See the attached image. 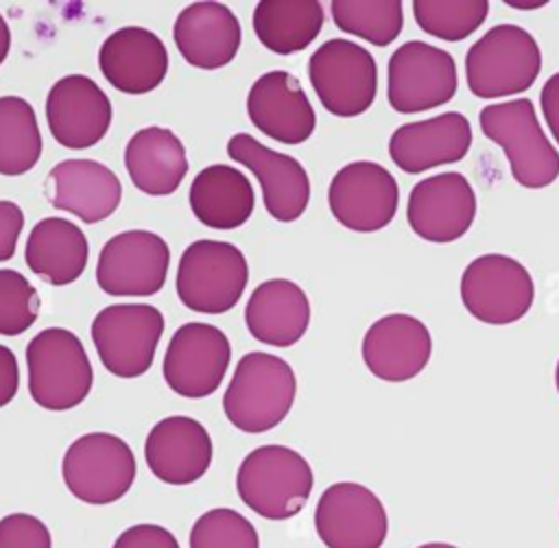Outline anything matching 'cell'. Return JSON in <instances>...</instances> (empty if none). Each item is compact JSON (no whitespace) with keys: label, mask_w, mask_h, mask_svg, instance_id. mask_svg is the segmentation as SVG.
Here are the masks:
<instances>
[{"label":"cell","mask_w":559,"mask_h":548,"mask_svg":"<svg viewBox=\"0 0 559 548\" xmlns=\"http://www.w3.org/2000/svg\"><path fill=\"white\" fill-rule=\"evenodd\" d=\"M328 205L332 216L352 231L384 229L397 212L400 188L395 177L378 162L356 159L345 164L330 181Z\"/></svg>","instance_id":"obj_13"},{"label":"cell","mask_w":559,"mask_h":548,"mask_svg":"<svg viewBox=\"0 0 559 548\" xmlns=\"http://www.w3.org/2000/svg\"><path fill=\"white\" fill-rule=\"evenodd\" d=\"M323 22V4L314 0H262L251 20L260 44L275 55H293L310 46Z\"/></svg>","instance_id":"obj_30"},{"label":"cell","mask_w":559,"mask_h":548,"mask_svg":"<svg viewBox=\"0 0 559 548\" xmlns=\"http://www.w3.org/2000/svg\"><path fill=\"white\" fill-rule=\"evenodd\" d=\"M214 445L205 426L186 415L159 419L146 434L144 461L166 485H192L212 465Z\"/></svg>","instance_id":"obj_21"},{"label":"cell","mask_w":559,"mask_h":548,"mask_svg":"<svg viewBox=\"0 0 559 548\" xmlns=\"http://www.w3.org/2000/svg\"><path fill=\"white\" fill-rule=\"evenodd\" d=\"M190 548H260L255 526L236 509L201 513L190 528Z\"/></svg>","instance_id":"obj_34"},{"label":"cell","mask_w":559,"mask_h":548,"mask_svg":"<svg viewBox=\"0 0 559 548\" xmlns=\"http://www.w3.org/2000/svg\"><path fill=\"white\" fill-rule=\"evenodd\" d=\"M98 68L116 90L124 94H146L164 81L168 72V50L153 31L144 26H122L103 41Z\"/></svg>","instance_id":"obj_24"},{"label":"cell","mask_w":559,"mask_h":548,"mask_svg":"<svg viewBox=\"0 0 559 548\" xmlns=\"http://www.w3.org/2000/svg\"><path fill=\"white\" fill-rule=\"evenodd\" d=\"M247 279L249 266L238 247L203 238L183 249L175 286L186 308L201 314H223L238 303Z\"/></svg>","instance_id":"obj_6"},{"label":"cell","mask_w":559,"mask_h":548,"mask_svg":"<svg viewBox=\"0 0 559 548\" xmlns=\"http://www.w3.org/2000/svg\"><path fill=\"white\" fill-rule=\"evenodd\" d=\"M417 548H456L454 544H445V541H428V544H421Z\"/></svg>","instance_id":"obj_43"},{"label":"cell","mask_w":559,"mask_h":548,"mask_svg":"<svg viewBox=\"0 0 559 548\" xmlns=\"http://www.w3.org/2000/svg\"><path fill=\"white\" fill-rule=\"evenodd\" d=\"M314 531L325 548H382L389 517L382 500L365 485H330L314 507Z\"/></svg>","instance_id":"obj_15"},{"label":"cell","mask_w":559,"mask_h":548,"mask_svg":"<svg viewBox=\"0 0 559 548\" xmlns=\"http://www.w3.org/2000/svg\"><path fill=\"white\" fill-rule=\"evenodd\" d=\"M229 360L231 345L223 330L210 323L190 321L173 334L162 373L177 395L199 400L212 395L221 386Z\"/></svg>","instance_id":"obj_16"},{"label":"cell","mask_w":559,"mask_h":548,"mask_svg":"<svg viewBox=\"0 0 559 548\" xmlns=\"http://www.w3.org/2000/svg\"><path fill=\"white\" fill-rule=\"evenodd\" d=\"M249 334L271 347H290L310 325V301L290 279H266L253 288L245 306Z\"/></svg>","instance_id":"obj_26"},{"label":"cell","mask_w":559,"mask_h":548,"mask_svg":"<svg viewBox=\"0 0 559 548\" xmlns=\"http://www.w3.org/2000/svg\"><path fill=\"white\" fill-rule=\"evenodd\" d=\"M476 192L463 172L445 170L419 179L406 201V221L426 242L448 245L463 238L476 221Z\"/></svg>","instance_id":"obj_14"},{"label":"cell","mask_w":559,"mask_h":548,"mask_svg":"<svg viewBox=\"0 0 559 548\" xmlns=\"http://www.w3.org/2000/svg\"><path fill=\"white\" fill-rule=\"evenodd\" d=\"M111 548H179V541L166 526L135 524L124 528Z\"/></svg>","instance_id":"obj_37"},{"label":"cell","mask_w":559,"mask_h":548,"mask_svg":"<svg viewBox=\"0 0 559 548\" xmlns=\"http://www.w3.org/2000/svg\"><path fill=\"white\" fill-rule=\"evenodd\" d=\"M124 168L140 192L168 196L188 172L183 142L166 127H144L124 146Z\"/></svg>","instance_id":"obj_27"},{"label":"cell","mask_w":559,"mask_h":548,"mask_svg":"<svg viewBox=\"0 0 559 548\" xmlns=\"http://www.w3.org/2000/svg\"><path fill=\"white\" fill-rule=\"evenodd\" d=\"M227 155L258 177L264 207L275 221L290 223L306 212L310 201V177L293 155L277 153L249 133L231 135Z\"/></svg>","instance_id":"obj_18"},{"label":"cell","mask_w":559,"mask_h":548,"mask_svg":"<svg viewBox=\"0 0 559 548\" xmlns=\"http://www.w3.org/2000/svg\"><path fill=\"white\" fill-rule=\"evenodd\" d=\"M247 114L264 135L282 144L306 142L317 124L301 83L286 70H271L253 81L247 94Z\"/></svg>","instance_id":"obj_22"},{"label":"cell","mask_w":559,"mask_h":548,"mask_svg":"<svg viewBox=\"0 0 559 548\" xmlns=\"http://www.w3.org/2000/svg\"><path fill=\"white\" fill-rule=\"evenodd\" d=\"M463 308L480 323L509 325L526 317L535 299L528 269L507 253H483L461 273Z\"/></svg>","instance_id":"obj_8"},{"label":"cell","mask_w":559,"mask_h":548,"mask_svg":"<svg viewBox=\"0 0 559 548\" xmlns=\"http://www.w3.org/2000/svg\"><path fill=\"white\" fill-rule=\"evenodd\" d=\"M44 192L55 210L70 212L83 223H98L120 205L122 183L96 159H63L50 168Z\"/></svg>","instance_id":"obj_23"},{"label":"cell","mask_w":559,"mask_h":548,"mask_svg":"<svg viewBox=\"0 0 559 548\" xmlns=\"http://www.w3.org/2000/svg\"><path fill=\"white\" fill-rule=\"evenodd\" d=\"M454 57L428 41L411 39L393 50L386 63V100L397 114H419L456 96Z\"/></svg>","instance_id":"obj_10"},{"label":"cell","mask_w":559,"mask_h":548,"mask_svg":"<svg viewBox=\"0 0 559 548\" xmlns=\"http://www.w3.org/2000/svg\"><path fill=\"white\" fill-rule=\"evenodd\" d=\"M411 11L415 24L426 35L443 41H463L485 24L491 7L485 0H415L411 4Z\"/></svg>","instance_id":"obj_33"},{"label":"cell","mask_w":559,"mask_h":548,"mask_svg":"<svg viewBox=\"0 0 559 548\" xmlns=\"http://www.w3.org/2000/svg\"><path fill=\"white\" fill-rule=\"evenodd\" d=\"M190 210L210 229H236L255 207L251 181L227 164H212L192 179Z\"/></svg>","instance_id":"obj_29"},{"label":"cell","mask_w":559,"mask_h":548,"mask_svg":"<svg viewBox=\"0 0 559 548\" xmlns=\"http://www.w3.org/2000/svg\"><path fill=\"white\" fill-rule=\"evenodd\" d=\"M87 255L90 249L83 229L61 216L37 221L24 249L28 269L52 286H66L79 279L85 271Z\"/></svg>","instance_id":"obj_28"},{"label":"cell","mask_w":559,"mask_h":548,"mask_svg":"<svg viewBox=\"0 0 559 548\" xmlns=\"http://www.w3.org/2000/svg\"><path fill=\"white\" fill-rule=\"evenodd\" d=\"M365 367L384 382H406L419 376L432 356V334L413 314L393 312L373 321L360 345Z\"/></svg>","instance_id":"obj_19"},{"label":"cell","mask_w":559,"mask_h":548,"mask_svg":"<svg viewBox=\"0 0 559 548\" xmlns=\"http://www.w3.org/2000/svg\"><path fill=\"white\" fill-rule=\"evenodd\" d=\"M330 13L336 28L380 48L395 41L404 28V7L397 0H334Z\"/></svg>","instance_id":"obj_32"},{"label":"cell","mask_w":559,"mask_h":548,"mask_svg":"<svg viewBox=\"0 0 559 548\" xmlns=\"http://www.w3.org/2000/svg\"><path fill=\"white\" fill-rule=\"evenodd\" d=\"M39 157L41 133L33 105L22 96H0V175H24Z\"/></svg>","instance_id":"obj_31"},{"label":"cell","mask_w":559,"mask_h":548,"mask_svg":"<svg viewBox=\"0 0 559 548\" xmlns=\"http://www.w3.org/2000/svg\"><path fill=\"white\" fill-rule=\"evenodd\" d=\"M542 72L537 39L518 24H496L465 52V81L476 98L496 100L526 92Z\"/></svg>","instance_id":"obj_3"},{"label":"cell","mask_w":559,"mask_h":548,"mask_svg":"<svg viewBox=\"0 0 559 548\" xmlns=\"http://www.w3.org/2000/svg\"><path fill=\"white\" fill-rule=\"evenodd\" d=\"M483 135L498 144L511 177L528 190L548 188L559 177V151L544 133L531 98L489 103L478 114Z\"/></svg>","instance_id":"obj_1"},{"label":"cell","mask_w":559,"mask_h":548,"mask_svg":"<svg viewBox=\"0 0 559 548\" xmlns=\"http://www.w3.org/2000/svg\"><path fill=\"white\" fill-rule=\"evenodd\" d=\"M297 395L293 367L269 352L245 354L223 395V410L231 426L260 434L286 419Z\"/></svg>","instance_id":"obj_2"},{"label":"cell","mask_w":559,"mask_h":548,"mask_svg":"<svg viewBox=\"0 0 559 548\" xmlns=\"http://www.w3.org/2000/svg\"><path fill=\"white\" fill-rule=\"evenodd\" d=\"M314 476L308 461L288 445L251 450L236 474L240 500L260 517L282 522L297 515L312 491Z\"/></svg>","instance_id":"obj_4"},{"label":"cell","mask_w":559,"mask_h":548,"mask_svg":"<svg viewBox=\"0 0 559 548\" xmlns=\"http://www.w3.org/2000/svg\"><path fill=\"white\" fill-rule=\"evenodd\" d=\"M170 264L166 240L148 229L111 236L96 262L98 288L114 297H148L162 290Z\"/></svg>","instance_id":"obj_12"},{"label":"cell","mask_w":559,"mask_h":548,"mask_svg":"<svg viewBox=\"0 0 559 548\" xmlns=\"http://www.w3.org/2000/svg\"><path fill=\"white\" fill-rule=\"evenodd\" d=\"M92 341L103 367L118 378H138L153 365L164 317L148 303H111L92 321Z\"/></svg>","instance_id":"obj_11"},{"label":"cell","mask_w":559,"mask_h":548,"mask_svg":"<svg viewBox=\"0 0 559 548\" xmlns=\"http://www.w3.org/2000/svg\"><path fill=\"white\" fill-rule=\"evenodd\" d=\"M179 55L194 68L216 70L227 65L242 39L238 17L221 2H192L183 7L173 26Z\"/></svg>","instance_id":"obj_25"},{"label":"cell","mask_w":559,"mask_h":548,"mask_svg":"<svg viewBox=\"0 0 559 548\" xmlns=\"http://www.w3.org/2000/svg\"><path fill=\"white\" fill-rule=\"evenodd\" d=\"M46 120L52 138L66 148H87L105 138L111 124V100L85 74H66L46 96Z\"/></svg>","instance_id":"obj_20"},{"label":"cell","mask_w":559,"mask_h":548,"mask_svg":"<svg viewBox=\"0 0 559 548\" xmlns=\"http://www.w3.org/2000/svg\"><path fill=\"white\" fill-rule=\"evenodd\" d=\"M555 389L559 393V358H557V365H555Z\"/></svg>","instance_id":"obj_44"},{"label":"cell","mask_w":559,"mask_h":548,"mask_svg":"<svg viewBox=\"0 0 559 548\" xmlns=\"http://www.w3.org/2000/svg\"><path fill=\"white\" fill-rule=\"evenodd\" d=\"M0 548H52V535L37 515L9 513L0 520Z\"/></svg>","instance_id":"obj_36"},{"label":"cell","mask_w":559,"mask_h":548,"mask_svg":"<svg viewBox=\"0 0 559 548\" xmlns=\"http://www.w3.org/2000/svg\"><path fill=\"white\" fill-rule=\"evenodd\" d=\"M37 288L13 269H0V336L26 332L39 317Z\"/></svg>","instance_id":"obj_35"},{"label":"cell","mask_w":559,"mask_h":548,"mask_svg":"<svg viewBox=\"0 0 559 548\" xmlns=\"http://www.w3.org/2000/svg\"><path fill=\"white\" fill-rule=\"evenodd\" d=\"M474 142L472 124L461 111H443L397 127L389 138V157L406 175L461 162Z\"/></svg>","instance_id":"obj_17"},{"label":"cell","mask_w":559,"mask_h":548,"mask_svg":"<svg viewBox=\"0 0 559 548\" xmlns=\"http://www.w3.org/2000/svg\"><path fill=\"white\" fill-rule=\"evenodd\" d=\"M9 48H11V31H9L7 20H4L2 13H0V65H2V61L7 59Z\"/></svg>","instance_id":"obj_41"},{"label":"cell","mask_w":559,"mask_h":548,"mask_svg":"<svg viewBox=\"0 0 559 548\" xmlns=\"http://www.w3.org/2000/svg\"><path fill=\"white\" fill-rule=\"evenodd\" d=\"M28 393L46 410H70L92 389L94 371L76 334L63 327H46L26 345Z\"/></svg>","instance_id":"obj_5"},{"label":"cell","mask_w":559,"mask_h":548,"mask_svg":"<svg viewBox=\"0 0 559 548\" xmlns=\"http://www.w3.org/2000/svg\"><path fill=\"white\" fill-rule=\"evenodd\" d=\"M504 4H507V7H511V9H520V11H531V9H542V7H546L548 2H544V0H533V2H524V0H507Z\"/></svg>","instance_id":"obj_42"},{"label":"cell","mask_w":559,"mask_h":548,"mask_svg":"<svg viewBox=\"0 0 559 548\" xmlns=\"http://www.w3.org/2000/svg\"><path fill=\"white\" fill-rule=\"evenodd\" d=\"M24 227V214L17 203L0 201V262L13 258Z\"/></svg>","instance_id":"obj_38"},{"label":"cell","mask_w":559,"mask_h":548,"mask_svg":"<svg viewBox=\"0 0 559 548\" xmlns=\"http://www.w3.org/2000/svg\"><path fill=\"white\" fill-rule=\"evenodd\" d=\"M308 76L321 105L338 118L360 116L376 100V59L352 39L336 37L323 41L310 55Z\"/></svg>","instance_id":"obj_9"},{"label":"cell","mask_w":559,"mask_h":548,"mask_svg":"<svg viewBox=\"0 0 559 548\" xmlns=\"http://www.w3.org/2000/svg\"><path fill=\"white\" fill-rule=\"evenodd\" d=\"M138 465L129 443L111 432H87L74 439L61 461L68 491L85 504H111L135 483Z\"/></svg>","instance_id":"obj_7"},{"label":"cell","mask_w":559,"mask_h":548,"mask_svg":"<svg viewBox=\"0 0 559 548\" xmlns=\"http://www.w3.org/2000/svg\"><path fill=\"white\" fill-rule=\"evenodd\" d=\"M539 107L552 140L559 144V72L550 74L544 81L539 92Z\"/></svg>","instance_id":"obj_39"},{"label":"cell","mask_w":559,"mask_h":548,"mask_svg":"<svg viewBox=\"0 0 559 548\" xmlns=\"http://www.w3.org/2000/svg\"><path fill=\"white\" fill-rule=\"evenodd\" d=\"M17 386H20L17 358L9 347L0 345V408L15 397Z\"/></svg>","instance_id":"obj_40"}]
</instances>
